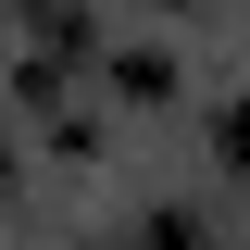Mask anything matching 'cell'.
Segmentation results:
<instances>
[{
  "instance_id": "1",
  "label": "cell",
  "mask_w": 250,
  "mask_h": 250,
  "mask_svg": "<svg viewBox=\"0 0 250 250\" xmlns=\"http://www.w3.org/2000/svg\"><path fill=\"white\" fill-rule=\"evenodd\" d=\"M150 250H200V213H150Z\"/></svg>"
},
{
  "instance_id": "2",
  "label": "cell",
  "mask_w": 250,
  "mask_h": 250,
  "mask_svg": "<svg viewBox=\"0 0 250 250\" xmlns=\"http://www.w3.org/2000/svg\"><path fill=\"white\" fill-rule=\"evenodd\" d=\"M225 163L250 175V88H238V113H225Z\"/></svg>"
},
{
  "instance_id": "3",
  "label": "cell",
  "mask_w": 250,
  "mask_h": 250,
  "mask_svg": "<svg viewBox=\"0 0 250 250\" xmlns=\"http://www.w3.org/2000/svg\"><path fill=\"white\" fill-rule=\"evenodd\" d=\"M0 188H13V163H0Z\"/></svg>"
}]
</instances>
